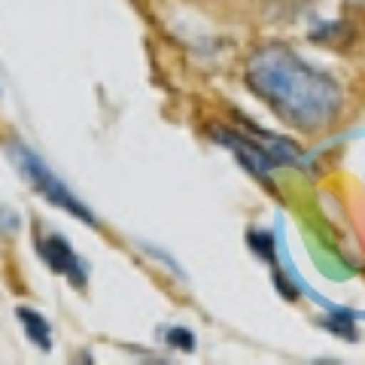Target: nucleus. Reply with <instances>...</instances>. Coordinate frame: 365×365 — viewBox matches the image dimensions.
I'll use <instances>...</instances> for the list:
<instances>
[{"label": "nucleus", "mask_w": 365, "mask_h": 365, "mask_svg": "<svg viewBox=\"0 0 365 365\" xmlns=\"http://www.w3.org/2000/svg\"><path fill=\"white\" fill-rule=\"evenodd\" d=\"M247 79L250 88L295 128H323L341 110V91L335 79L304 64L287 46L259 49L250 58Z\"/></svg>", "instance_id": "nucleus-1"}, {"label": "nucleus", "mask_w": 365, "mask_h": 365, "mask_svg": "<svg viewBox=\"0 0 365 365\" xmlns=\"http://www.w3.org/2000/svg\"><path fill=\"white\" fill-rule=\"evenodd\" d=\"M9 158L16 162L19 168V174L25 177L31 182V189L37 192V195H43L46 201L52 204V207H58L64 213H71L73 220L79 222H86L88 228H95L98 220H95V213H91V207H86L83 201H79L71 189H67V182L55 174V170L43 162V158L31 150L28 143H21V140H13L9 143Z\"/></svg>", "instance_id": "nucleus-2"}, {"label": "nucleus", "mask_w": 365, "mask_h": 365, "mask_svg": "<svg viewBox=\"0 0 365 365\" xmlns=\"http://www.w3.org/2000/svg\"><path fill=\"white\" fill-rule=\"evenodd\" d=\"M37 253L40 259L49 265L55 274H61V277H67L73 283L76 289H83L86 287V268H83V262H79L76 256V250L71 247V241L61 235H49V237H40L37 241Z\"/></svg>", "instance_id": "nucleus-3"}, {"label": "nucleus", "mask_w": 365, "mask_h": 365, "mask_svg": "<svg viewBox=\"0 0 365 365\" xmlns=\"http://www.w3.org/2000/svg\"><path fill=\"white\" fill-rule=\"evenodd\" d=\"M213 140H220L222 146H228V150H235V155L241 158V162L253 170V174H259V177H265V170L268 168H274L277 162L268 155V150L265 146H256V140L250 143V140H244L237 131H225V128H213Z\"/></svg>", "instance_id": "nucleus-4"}, {"label": "nucleus", "mask_w": 365, "mask_h": 365, "mask_svg": "<svg viewBox=\"0 0 365 365\" xmlns=\"http://www.w3.org/2000/svg\"><path fill=\"white\" fill-rule=\"evenodd\" d=\"M16 317H19V323H21V329H25L31 344L37 350H43V353H52V326H49V319H46L43 314H37V311H31V307H19Z\"/></svg>", "instance_id": "nucleus-5"}, {"label": "nucleus", "mask_w": 365, "mask_h": 365, "mask_svg": "<svg viewBox=\"0 0 365 365\" xmlns=\"http://www.w3.org/2000/svg\"><path fill=\"white\" fill-rule=\"evenodd\" d=\"M165 344L174 347V350H182V353H192L195 350V335L182 326H168L165 329Z\"/></svg>", "instance_id": "nucleus-6"}, {"label": "nucleus", "mask_w": 365, "mask_h": 365, "mask_svg": "<svg viewBox=\"0 0 365 365\" xmlns=\"http://www.w3.org/2000/svg\"><path fill=\"white\" fill-rule=\"evenodd\" d=\"M326 326L332 329L335 335H341V338H347V341H356V332H353V317H350L347 311H335L332 317L326 319Z\"/></svg>", "instance_id": "nucleus-7"}, {"label": "nucleus", "mask_w": 365, "mask_h": 365, "mask_svg": "<svg viewBox=\"0 0 365 365\" xmlns=\"http://www.w3.org/2000/svg\"><path fill=\"white\" fill-rule=\"evenodd\" d=\"M247 244L253 247V250H256V256H262L265 262L274 259V237H271L268 232H256V228H253V232L247 235Z\"/></svg>", "instance_id": "nucleus-8"}, {"label": "nucleus", "mask_w": 365, "mask_h": 365, "mask_svg": "<svg viewBox=\"0 0 365 365\" xmlns=\"http://www.w3.org/2000/svg\"><path fill=\"white\" fill-rule=\"evenodd\" d=\"M16 213H9V210H4V207H0V235H4V232H9V228H16Z\"/></svg>", "instance_id": "nucleus-9"}]
</instances>
